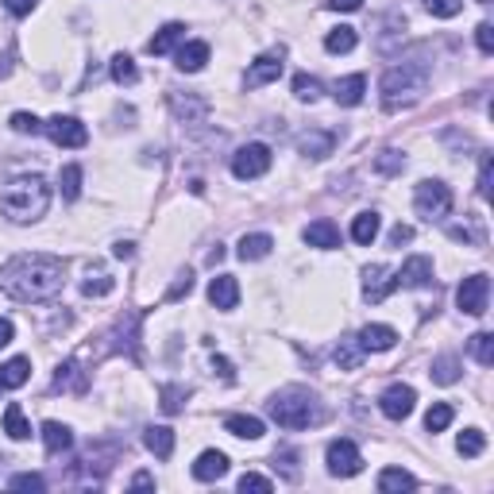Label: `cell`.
Here are the masks:
<instances>
[{
  "mask_svg": "<svg viewBox=\"0 0 494 494\" xmlns=\"http://www.w3.org/2000/svg\"><path fill=\"white\" fill-rule=\"evenodd\" d=\"M66 286V263L58 255L46 251H28V255H12L0 267V290L12 301L35 305V301H51Z\"/></svg>",
  "mask_w": 494,
  "mask_h": 494,
  "instance_id": "1",
  "label": "cell"
},
{
  "mask_svg": "<svg viewBox=\"0 0 494 494\" xmlns=\"http://www.w3.org/2000/svg\"><path fill=\"white\" fill-rule=\"evenodd\" d=\"M0 209H4V217L12 225H35L51 209V182L43 174H20V178H12L4 185Z\"/></svg>",
  "mask_w": 494,
  "mask_h": 494,
  "instance_id": "2",
  "label": "cell"
},
{
  "mask_svg": "<svg viewBox=\"0 0 494 494\" xmlns=\"http://www.w3.org/2000/svg\"><path fill=\"white\" fill-rule=\"evenodd\" d=\"M267 414L278 421L282 429H313L325 421V406L309 386H282V391L267 402Z\"/></svg>",
  "mask_w": 494,
  "mask_h": 494,
  "instance_id": "3",
  "label": "cell"
},
{
  "mask_svg": "<svg viewBox=\"0 0 494 494\" xmlns=\"http://www.w3.org/2000/svg\"><path fill=\"white\" fill-rule=\"evenodd\" d=\"M429 93V66L425 62H402L391 66L379 81V97L386 112H402L409 104H417Z\"/></svg>",
  "mask_w": 494,
  "mask_h": 494,
  "instance_id": "4",
  "label": "cell"
},
{
  "mask_svg": "<svg viewBox=\"0 0 494 494\" xmlns=\"http://www.w3.org/2000/svg\"><path fill=\"white\" fill-rule=\"evenodd\" d=\"M414 213L421 217V220H444L452 213V190L444 182H437V178H425L414 190Z\"/></svg>",
  "mask_w": 494,
  "mask_h": 494,
  "instance_id": "5",
  "label": "cell"
},
{
  "mask_svg": "<svg viewBox=\"0 0 494 494\" xmlns=\"http://www.w3.org/2000/svg\"><path fill=\"white\" fill-rule=\"evenodd\" d=\"M270 170V147L267 144H247L232 155V174L240 182H251V178H263Z\"/></svg>",
  "mask_w": 494,
  "mask_h": 494,
  "instance_id": "6",
  "label": "cell"
},
{
  "mask_svg": "<svg viewBox=\"0 0 494 494\" xmlns=\"http://www.w3.org/2000/svg\"><path fill=\"white\" fill-rule=\"evenodd\" d=\"M325 464H328V475L351 479V475L363 472V452L351 440H333V444H328V452H325Z\"/></svg>",
  "mask_w": 494,
  "mask_h": 494,
  "instance_id": "7",
  "label": "cell"
},
{
  "mask_svg": "<svg viewBox=\"0 0 494 494\" xmlns=\"http://www.w3.org/2000/svg\"><path fill=\"white\" fill-rule=\"evenodd\" d=\"M43 132L51 136V144L58 147H86L89 144V132H86V124L78 120V116H51V120L43 124Z\"/></svg>",
  "mask_w": 494,
  "mask_h": 494,
  "instance_id": "8",
  "label": "cell"
},
{
  "mask_svg": "<svg viewBox=\"0 0 494 494\" xmlns=\"http://www.w3.org/2000/svg\"><path fill=\"white\" fill-rule=\"evenodd\" d=\"M487 298H490V278L487 275L464 278L460 290H456V305H460L467 317H483L487 313Z\"/></svg>",
  "mask_w": 494,
  "mask_h": 494,
  "instance_id": "9",
  "label": "cell"
},
{
  "mask_svg": "<svg viewBox=\"0 0 494 494\" xmlns=\"http://www.w3.org/2000/svg\"><path fill=\"white\" fill-rule=\"evenodd\" d=\"M282 66H286V51H267V54H259L251 66H247V78H243V86L247 89H259V86H270V81H278L282 78Z\"/></svg>",
  "mask_w": 494,
  "mask_h": 494,
  "instance_id": "10",
  "label": "cell"
},
{
  "mask_svg": "<svg viewBox=\"0 0 494 494\" xmlns=\"http://www.w3.org/2000/svg\"><path fill=\"white\" fill-rule=\"evenodd\" d=\"M414 406H417V391L409 383H394V386H386L383 398H379V409L391 421H406L409 414H414Z\"/></svg>",
  "mask_w": 494,
  "mask_h": 494,
  "instance_id": "11",
  "label": "cell"
},
{
  "mask_svg": "<svg viewBox=\"0 0 494 494\" xmlns=\"http://www.w3.org/2000/svg\"><path fill=\"white\" fill-rule=\"evenodd\" d=\"M398 290H425L432 286V259L429 255H409L402 270H394Z\"/></svg>",
  "mask_w": 494,
  "mask_h": 494,
  "instance_id": "12",
  "label": "cell"
},
{
  "mask_svg": "<svg viewBox=\"0 0 494 494\" xmlns=\"http://www.w3.org/2000/svg\"><path fill=\"white\" fill-rule=\"evenodd\" d=\"M394 290H398V278H394V270H386L383 263H375V267H367V270H363V298H367L371 305L386 301Z\"/></svg>",
  "mask_w": 494,
  "mask_h": 494,
  "instance_id": "13",
  "label": "cell"
},
{
  "mask_svg": "<svg viewBox=\"0 0 494 494\" xmlns=\"http://www.w3.org/2000/svg\"><path fill=\"white\" fill-rule=\"evenodd\" d=\"M54 391H62V394H86V391H89V375H86V367H81V359L58 363V371H54Z\"/></svg>",
  "mask_w": 494,
  "mask_h": 494,
  "instance_id": "14",
  "label": "cell"
},
{
  "mask_svg": "<svg viewBox=\"0 0 494 494\" xmlns=\"http://www.w3.org/2000/svg\"><path fill=\"white\" fill-rule=\"evenodd\" d=\"M170 112L182 124H202L209 116V101L197 97V93H170Z\"/></svg>",
  "mask_w": 494,
  "mask_h": 494,
  "instance_id": "15",
  "label": "cell"
},
{
  "mask_svg": "<svg viewBox=\"0 0 494 494\" xmlns=\"http://www.w3.org/2000/svg\"><path fill=\"white\" fill-rule=\"evenodd\" d=\"M336 147V136L333 132H321V128H309V132L298 136V151L305 159H328Z\"/></svg>",
  "mask_w": 494,
  "mask_h": 494,
  "instance_id": "16",
  "label": "cell"
},
{
  "mask_svg": "<svg viewBox=\"0 0 494 494\" xmlns=\"http://www.w3.org/2000/svg\"><path fill=\"white\" fill-rule=\"evenodd\" d=\"M209 301L217 305V309H236L240 305V282L232 275H217L213 282H209Z\"/></svg>",
  "mask_w": 494,
  "mask_h": 494,
  "instance_id": "17",
  "label": "cell"
},
{
  "mask_svg": "<svg viewBox=\"0 0 494 494\" xmlns=\"http://www.w3.org/2000/svg\"><path fill=\"white\" fill-rule=\"evenodd\" d=\"M225 475H228V456H225V452L209 449V452L197 456L193 479H202V483H217V479H225Z\"/></svg>",
  "mask_w": 494,
  "mask_h": 494,
  "instance_id": "18",
  "label": "cell"
},
{
  "mask_svg": "<svg viewBox=\"0 0 494 494\" xmlns=\"http://www.w3.org/2000/svg\"><path fill=\"white\" fill-rule=\"evenodd\" d=\"M301 240L309 247H321V251H333V247H340V228L328 217H321V220H313V225L301 232Z\"/></svg>",
  "mask_w": 494,
  "mask_h": 494,
  "instance_id": "19",
  "label": "cell"
},
{
  "mask_svg": "<svg viewBox=\"0 0 494 494\" xmlns=\"http://www.w3.org/2000/svg\"><path fill=\"white\" fill-rule=\"evenodd\" d=\"M356 340L363 344V351H391L398 344V333L391 325H367V328H359Z\"/></svg>",
  "mask_w": 494,
  "mask_h": 494,
  "instance_id": "20",
  "label": "cell"
},
{
  "mask_svg": "<svg viewBox=\"0 0 494 494\" xmlns=\"http://www.w3.org/2000/svg\"><path fill=\"white\" fill-rule=\"evenodd\" d=\"M43 449L51 456H62L74 449V432H70V425H62V421H43Z\"/></svg>",
  "mask_w": 494,
  "mask_h": 494,
  "instance_id": "21",
  "label": "cell"
},
{
  "mask_svg": "<svg viewBox=\"0 0 494 494\" xmlns=\"http://www.w3.org/2000/svg\"><path fill=\"white\" fill-rule=\"evenodd\" d=\"M28 379H31V359L28 356H16V359L0 363V391H20Z\"/></svg>",
  "mask_w": 494,
  "mask_h": 494,
  "instance_id": "22",
  "label": "cell"
},
{
  "mask_svg": "<svg viewBox=\"0 0 494 494\" xmlns=\"http://www.w3.org/2000/svg\"><path fill=\"white\" fill-rule=\"evenodd\" d=\"M363 93H367V78H363V74L340 78L333 86V97H336V104H344V109H356V104L363 101Z\"/></svg>",
  "mask_w": 494,
  "mask_h": 494,
  "instance_id": "23",
  "label": "cell"
},
{
  "mask_svg": "<svg viewBox=\"0 0 494 494\" xmlns=\"http://www.w3.org/2000/svg\"><path fill=\"white\" fill-rule=\"evenodd\" d=\"M182 39H185V28H182V23H167V28H159V31L147 39V51H151V54H170Z\"/></svg>",
  "mask_w": 494,
  "mask_h": 494,
  "instance_id": "24",
  "label": "cell"
},
{
  "mask_svg": "<svg viewBox=\"0 0 494 494\" xmlns=\"http://www.w3.org/2000/svg\"><path fill=\"white\" fill-rule=\"evenodd\" d=\"M379 213L375 209H367V213H359L356 220H351V240H356L359 247H371L375 240H379Z\"/></svg>",
  "mask_w": 494,
  "mask_h": 494,
  "instance_id": "25",
  "label": "cell"
},
{
  "mask_svg": "<svg viewBox=\"0 0 494 494\" xmlns=\"http://www.w3.org/2000/svg\"><path fill=\"white\" fill-rule=\"evenodd\" d=\"M225 429L232 432V437H240V440H259L267 432V425L259 417H247V414H228L225 417Z\"/></svg>",
  "mask_w": 494,
  "mask_h": 494,
  "instance_id": "26",
  "label": "cell"
},
{
  "mask_svg": "<svg viewBox=\"0 0 494 494\" xmlns=\"http://www.w3.org/2000/svg\"><path fill=\"white\" fill-rule=\"evenodd\" d=\"M270 247H275V240H270L267 232H251V236H243V240H240L236 255L243 259V263H259V259H267V255H270Z\"/></svg>",
  "mask_w": 494,
  "mask_h": 494,
  "instance_id": "27",
  "label": "cell"
},
{
  "mask_svg": "<svg viewBox=\"0 0 494 494\" xmlns=\"http://www.w3.org/2000/svg\"><path fill=\"white\" fill-rule=\"evenodd\" d=\"M144 444L159 456V460H170V456H174V429L170 425H151L144 432Z\"/></svg>",
  "mask_w": 494,
  "mask_h": 494,
  "instance_id": "28",
  "label": "cell"
},
{
  "mask_svg": "<svg viewBox=\"0 0 494 494\" xmlns=\"http://www.w3.org/2000/svg\"><path fill=\"white\" fill-rule=\"evenodd\" d=\"M333 359L340 363V371H359V363H363V344H359L356 336H340Z\"/></svg>",
  "mask_w": 494,
  "mask_h": 494,
  "instance_id": "29",
  "label": "cell"
},
{
  "mask_svg": "<svg viewBox=\"0 0 494 494\" xmlns=\"http://www.w3.org/2000/svg\"><path fill=\"white\" fill-rule=\"evenodd\" d=\"M209 62V43H185L182 51H178V70L182 74H197V70H205Z\"/></svg>",
  "mask_w": 494,
  "mask_h": 494,
  "instance_id": "30",
  "label": "cell"
},
{
  "mask_svg": "<svg viewBox=\"0 0 494 494\" xmlns=\"http://www.w3.org/2000/svg\"><path fill=\"white\" fill-rule=\"evenodd\" d=\"M356 43H359V35H356V28H348V23H340V28H333L325 35L328 54H348V51H356Z\"/></svg>",
  "mask_w": 494,
  "mask_h": 494,
  "instance_id": "31",
  "label": "cell"
},
{
  "mask_svg": "<svg viewBox=\"0 0 494 494\" xmlns=\"http://www.w3.org/2000/svg\"><path fill=\"white\" fill-rule=\"evenodd\" d=\"M460 371H464V363L460 356H437L432 359V383H440V386H452V383H460Z\"/></svg>",
  "mask_w": 494,
  "mask_h": 494,
  "instance_id": "32",
  "label": "cell"
},
{
  "mask_svg": "<svg viewBox=\"0 0 494 494\" xmlns=\"http://www.w3.org/2000/svg\"><path fill=\"white\" fill-rule=\"evenodd\" d=\"M379 490L383 494H402V490H417V479L402 472V467H386V472L379 475Z\"/></svg>",
  "mask_w": 494,
  "mask_h": 494,
  "instance_id": "33",
  "label": "cell"
},
{
  "mask_svg": "<svg viewBox=\"0 0 494 494\" xmlns=\"http://www.w3.org/2000/svg\"><path fill=\"white\" fill-rule=\"evenodd\" d=\"M112 290H116V278L109 275V270L89 267V278L81 282V293H86V298H104V293H112Z\"/></svg>",
  "mask_w": 494,
  "mask_h": 494,
  "instance_id": "34",
  "label": "cell"
},
{
  "mask_svg": "<svg viewBox=\"0 0 494 494\" xmlns=\"http://www.w3.org/2000/svg\"><path fill=\"white\" fill-rule=\"evenodd\" d=\"M4 432H8L12 440H28L31 437V425H28V417H23V409L16 402L4 409Z\"/></svg>",
  "mask_w": 494,
  "mask_h": 494,
  "instance_id": "35",
  "label": "cell"
},
{
  "mask_svg": "<svg viewBox=\"0 0 494 494\" xmlns=\"http://www.w3.org/2000/svg\"><path fill=\"white\" fill-rule=\"evenodd\" d=\"M321 93H325L321 78H313V74H298V78H293V97H298V101L313 104V101H321Z\"/></svg>",
  "mask_w": 494,
  "mask_h": 494,
  "instance_id": "36",
  "label": "cell"
},
{
  "mask_svg": "<svg viewBox=\"0 0 494 494\" xmlns=\"http://www.w3.org/2000/svg\"><path fill=\"white\" fill-rule=\"evenodd\" d=\"M375 170L386 174V178H394V174L406 170V155H402V151H394V147H386V151L375 155Z\"/></svg>",
  "mask_w": 494,
  "mask_h": 494,
  "instance_id": "37",
  "label": "cell"
},
{
  "mask_svg": "<svg viewBox=\"0 0 494 494\" xmlns=\"http://www.w3.org/2000/svg\"><path fill=\"white\" fill-rule=\"evenodd\" d=\"M112 81H116V86H136V81H139V70L132 62V54H116L112 58Z\"/></svg>",
  "mask_w": 494,
  "mask_h": 494,
  "instance_id": "38",
  "label": "cell"
},
{
  "mask_svg": "<svg viewBox=\"0 0 494 494\" xmlns=\"http://www.w3.org/2000/svg\"><path fill=\"white\" fill-rule=\"evenodd\" d=\"M456 449H460V456H467V460H475V456H483L487 449V437L479 429H464L460 440H456Z\"/></svg>",
  "mask_w": 494,
  "mask_h": 494,
  "instance_id": "39",
  "label": "cell"
},
{
  "mask_svg": "<svg viewBox=\"0 0 494 494\" xmlns=\"http://www.w3.org/2000/svg\"><path fill=\"white\" fill-rule=\"evenodd\" d=\"M58 190H62L66 202H78V197H81V167L70 162V167L58 174Z\"/></svg>",
  "mask_w": 494,
  "mask_h": 494,
  "instance_id": "40",
  "label": "cell"
},
{
  "mask_svg": "<svg viewBox=\"0 0 494 494\" xmlns=\"http://www.w3.org/2000/svg\"><path fill=\"white\" fill-rule=\"evenodd\" d=\"M452 417H456L452 406H449V402H437V406H432L429 414H425V429H429V432H444V429L452 425Z\"/></svg>",
  "mask_w": 494,
  "mask_h": 494,
  "instance_id": "41",
  "label": "cell"
},
{
  "mask_svg": "<svg viewBox=\"0 0 494 494\" xmlns=\"http://www.w3.org/2000/svg\"><path fill=\"white\" fill-rule=\"evenodd\" d=\"M472 356H475V363L490 367V363H494V336L490 333H475L472 336Z\"/></svg>",
  "mask_w": 494,
  "mask_h": 494,
  "instance_id": "42",
  "label": "cell"
},
{
  "mask_svg": "<svg viewBox=\"0 0 494 494\" xmlns=\"http://www.w3.org/2000/svg\"><path fill=\"white\" fill-rule=\"evenodd\" d=\"M12 132H20V136H39L43 132V120L39 116H31V112H12Z\"/></svg>",
  "mask_w": 494,
  "mask_h": 494,
  "instance_id": "43",
  "label": "cell"
},
{
  "mask_svg": "<svg viewBox=\"0 0 494 494\" xmlns=\"http://www.w3.org/2000/svg\"><path fill=\"white\" fill-rule=\"evenodd\" d=\"M425 8H429V16H437V20H452L464 12V0H425Z\"/></svg>",
  "mask_w": 494,
  "mask_h": 494,
  "instance_id": "44",
  "label": "cell"
},
{
  "mask_svg": "<svg viewBox=\"0 0 494 494\" xmlns=\"http://www.w3.org/2000/svg\"><path fill=\"white\" fill-rule=\"evenodd\" d=\"M449 236L456 240V243H475V247H483V228L479 225H456V228H449Z\"/></svg>",
  "mask_w": 494,
  "mask_h": 494,
  "instance_id": "45",
  "label": "cell"
},
{
  "mask_svg": "<svg viewBox=\"0 0 494 494\" xmlns=\"http://www.w3.org/2000/svg\"><path fill=\"white\" fill-rule=\"evenodd\" d=\"M185 394L190 391H182V386H162V409H167V414H178Z\"/></svg>",
  "mask_w": 494,
  "mask_h": 494,
  "instance_id": "46",
  "label": "cell"
},
{
  "mask_svg": "<svg viewBox=\"0 0 494 494\" xmlns=\"http://www.w3.org/2000/svg\"><path fill=\"white\" fill-rule=\"evenodd\" d=\"M12 487L16 490H46V479L35 475V472H23V475H12Z\"/></svg>",
  "mask_w": 494,
  "mask_h": 494,
  "instance_id": "47",
  "label": "cell"
},
{
  "mask_svg": "<svg viewBox=\"0 0 494 494\" xmlns=\"http://www.w3.org/2000/svg\"><path fill=\"white\" fill-rule=\"evenodd\" d=\"M190 290H193V275H190V270H182V275L174 278V286L167 290V301H178L182 293H190Z\"/></svg>",
  "mask_w": 494,
  "mask_h": 494,
  "instance_id": "48",
  "label": "cell"
},
{
  "mask_svg": "<svg viewBox=\"0 0 494 494\" xmlns=\"http://www.w3.org/2000/svg\"><path fill=\"white\" fill-rule=\"evenodd\" d=\"M475 43H479V51H483V54H494V28H490V23H479V28H475Z\"/></svg>",
  "mask_w": 494,
  "mask_h": 494,
  "instance_id": "49",
  "label": "cell"
},
{
  "mask_svg": "<svg viewBox=\"0 0 494 494\" xmlns=\"http://www.w3.org/2000/svg\"><path fill=\"white\" fill-rule=\"evenodd\" d=\"M275 483H270L267 475H255V472H247V475H240V490H270Z\"/></svg>",
  "mask_w": 494,
  "mask_h": 494,
  "instance_id": "50",
  "label": "cell"
},
{
  "mask_svg": "<svg viewBox=\"0 0 494 494\" xmlns=\"http://www.w3.org/2000/svg\"><path fill=\"white\" fill-rule=\"evenodd\" d=\"M35 4L39 0H4V8H8V16H31Z\"/></svg>",
  "mask_w": 494,
  "mask_h": 494,
  "instance_id": "51",
  "label": "cell"
},
{
  "mask_svg": "<svg viewBox=\"0 0 494 494\" xmlns=\"http://www.w3.org/2000/svg\"><path fill=\"white\" fill-rule=\"evenodd\" d=\"M479 197H490V155H483V167H479Z\"/></svg>",
  "mask_w": 494,
  "mask_h": 494,
  "instance_id": "52",
  "label": "cell"
},
{
  "mask_svg": "<svg viewBox=\"0 0 494 494\" xmlns=\"http://www.w3.org/2000/svg\"><path fill=\"white\" fill-rule=\"evenodd\" d=\"M409 240H414V228H409V225H398V228L391 232V247H402V243H409Z\"/></svg>",
  "mask_w": 494,
  "mask_h": 494,
  "instance_id": "53",
  "label": "cell"
},
{
  "mask_svg": "<svg viewBox=\"0 0 494 494\" xmlns=\"http://www.w3.org/2000/svg\"><path fill=\"white\" fill-rule=\"evenodd\" d=\"M328 8L333 12H359L363 0H328Z\"/></svg>",
  "mask_w": 494,
  "mask_h": 494,
  "instance_id": "54",
  "label": "cell"
},
{
  "mask_svg": "<svg viewBox=\"0 0 494 494\" xmlns=\"http://www.w3.org/2000/svg\"><path fill=\"white\" fill-rule=\"evenodd\" d=\"M12 336H16V328H12L8 317H0V348H8V344H12Z\"/></svg>",
  "mask_w": 494,
  "mask_h": 494,
  "instance_id": "55",
  "label": "cell"
},
{
  "mask_svg": "<svg viewBox=\"0 0 494 494\" xmlns=\"http://www.w3.org/2000/svg\"><path fill=\"white\" fill-rule=\"evenodd\" d=\"M151 487H155V479H151L147 472H139V475L132 479V490H151Z\"/></svg>",
  "mask_w": 494,
  "mask_h": 494,
  "instance_id": "56",
  "label": "cell"
},
{
  "mask_svg": "<svg viewBox=\"0 0 494 494\" xmlns=\"http://www.w3.org/2000/svg\"><path fill=\"white\" fill-rule=\"evenodd\" d=\"M112 255H116V259H132V255H136V243H124V240H120V243L112 247Z\"/></svg>",
  "mask_w": 494,
  "mask_h": 494,
  "instance_id": "57",
  "label": "cell"
},
{
  "mask_svg": "<svg viewBox=\"0 0 494 494\" xmlns=\"http://www.w3.org/2000/svg\"><path fill=\"white\" fill-rule=\"evenodd\" d=\"M213 371H220V375H225V379L232 383V363H228V359H213Z\"/></svg>",
  "mask_w": 494,
  "mask_h": 494,
  "instance_id": "58",
  "label": "cell"
},
{
  "mask_svg": "<svg viewBox=\"0 0 494 494\" xmlns=\"http://www.w3.org/2000/svg\"><path fill=\"white\" fill-rule=\"evenodd\" d=\"M220 259H225V247H220V243H217V247H213V251H209V263H213V267H217V263H220Z\"/></svg>",
  "mask_w": 494,
  "mask_h": 494,
  "instance_id": "59",
  "label": "cell"
}]
</instances>
